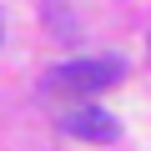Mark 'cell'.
Masks as SVG:
<instances>
[{
	"label": "cell",
	"instance_id": "6da1fadb",
	"mask_svg": "<svg viewBox=\"0 0 151 151\" xmlns=\"http://www.w3.org/2000/svg\"><path fill=\"white\" fill-rule=\"evenodd\" d=\"M121 76H126V65H121L116 55H96V60H60L45 81H40V91H45V96H65V101H81V96L111 91Z\"/></svg>",
	"mask_w": 151,
	"mask_h": 151
},
{
	"label": "cell",
	"instance_id": "7a4b0ae2",
	"mask_svg": "<svg viewBox=\"0 0 151 151\" xmlns=\"http://www.w3.org/2000/svg\"><path fill=\"white\" fill-rule=\"evenodd\" d=\"M60 131H65V136H81V141H96V146H111V141L121 136L116 116L101 111V106H76V111H65V116H60Z\"/></svg>",
	"mask_w": 151,
	"mask_h": 151
},
{
	"label": "cell",
	"instance_id": "3957f363",
	"mask_svg": "<svg viewBox=\"0 0 151 151\" xmlns=\"http://www.w3.org/2000/svg\"><path fill=\"white\" fill-rule=\"evenodd\" d=\"M0 35H5V15H0Z\"/></svg>",
	"mask_w": 151,
	"mask_h": 151
}]
</instances>
